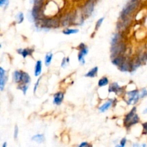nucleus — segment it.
<instances>
[{
	"instance_id": "nucleus-1",
	"label": "nucleus",
	"mask_w": 147,
	"mask_h": 147,
	"mask_svg": "<svg viewBox=\"0 0 147 147\" xmlns=\"http://www.w3.org/2000/svg\"><path fill=\"white\" fill-rule=\"evenodd\" d=\"M139 122V116L136 113V108H132L131 110L126 114L124 118V125L126 128H129L132 125L138 123Z\"/></svg>"
},
{
	"instance_id": "nucleus-2",
	"label": "nucleus",
	"mask_w": 147,
	"mask_h": 147,
	"mask_svg": "<svg viewBox=\"0 0 147 147\" xmlns=\"http://www.w3.org/2000/svg\"><path fill=\"white\" fill-rule=\"evenodd\" d=\"M138 6V2H133V1H131L129 4H127V5L123 8V10H122L121 13V17L123 20L127 18L135 10L137 7Z\"/></svg>"
},
{
	"instance_id": "nucleus-3",
	"label": "nucleus",
	"mask_w": 147,
	"mask_h": 147,
	"mask_svg": "<svg viewBox=\"0 0 147 147\" xmlns=\"http://www.w3.org/2000/svg\"><path fill=\"white\" fill-rule=\"evenodd\" d=\"M126 94L128 96V99L126 102L128 105H135L140 99V93L137 89L129 91Z\"/></svg>"
},
{
	"instance_id": "nucleus-4",
	"label": "nucleus",
	"mask_w": 147,
	"mask_h": 147,
	"mask_svg": "<svg viewBox=\"0 0 147 147\" xmlns=\"http://www.w3.org/2000/svg\"><path fill=\"white\" fill-rule=\"evenodd\" d=\"M42 28H51L58 26V21L55 19H45L42 20Z\"/></svg>"
},
{
	"instance_id": "nucleus-5",
	"label": "nucleus",
	"mask_w": 147,
	"mask_h": 147,
	"mask_svg": "<svg viewBox=\"0 0 147 147\" xmlns=\"http://www.w3.org/2000/svg\"><path fill=\"white\" fill-rule=\"evenodd\" d=\"M125 50V46L123 43H119L118 44L115 45V46H112L111 48V53L112 56L113 57H116L118 56H120L121 53L124 52Z\"/></svg>"
},
{
	"instance_id": "nucleus-6",
	"label": "nucleus",
	"mask_w": 147,
	"mask_h": 147,
	"mask_svg": "<svg viewBox=\"0 0 147 147\" xmlns=\"http://www.w3.org/2000/svg\"><path fill=\"white\" fill-rule=\"evenodd\" d=\"M94 5L95 3L93 0H89L86 3V5L83 7V13H84L85 15L87 16V17H89L92 14V12H93V10H94Z\"/></svg>"
},
{
	"instance_id": "nucleus-7",
	"label": "nucleus",
	"mask_w": 147,
	"mask_h": 147,
	"mask_svg": "<svg viewBox=\"0 0 147 147\" xmlns=\"http://www.w3.org/2000/svg\"><path fill=\"white\" fill-rule=\"evenodd\" d=\"M7 77L6 76V71L2 67H0V89H4L5 84L7 82Z\"/></svg>"
},
{
	"instance_id": "nucleus-8",
	"label": "nucleus",
	"mask_w": 147,
	"mask_h": 147,
	"mask_svg": "<svg viewBox=\"0 0 147 147\" xmlns=\"http://www.w3.org/2000/svg\"><path fill=\"white\" fill-rule=\"evenodd\" d=\"M53 97H54L53 103L56 105H60L63 102V99H64V93L62 92H58L55 94Z\"/></svg>"
},
{
	"instance_id": "nucleus-9",
	"label": "nucleus",
	"mask_w": 147,
	"mask_h": 147,
	"mask_svg": "<svg viewBox=\"0 0 147 147\" xmlns=\"http://www.w3.org/2000/svg\"><path fill=\"white\" fill-rule=\"evenodd\" d=\"M109 92H114V93L119 95L122 92V88L116 82H113L109 86Z\"/></svg>"
},
{
	"instance_id": "nucleus-10",
	"label": "nucleus",
	"mask_w": 147,
	"mask_h": 147,
	"mask_svg": "<svg viewBox=\"0 0 147 147\" xmlns=\"http://www.w3.org/2000/svg\"><path fill=\"white\" fill-rule=\"evenodd\" d=\"M33 52H34V50L31 48H20L17 50V53L21 55L24 59H25L28 56H32Z\"/></svg>"
},
{
	"instance_id": "nucleus-11",
	"label": "nucleus",
	"mask_w": 147,
	"mask_h": 147,
	"mask_svg": "<svg viewBox=\"0 0 147 147\" xmlns=\"http://www.w3.org/2000/svg\"><path fill=\"white\" fill-rule=\"evenodd\" d=\"M42 63L40 60H38L36 62L35 66H34V76H39L42 73Z\"/></svg>"
},
{
	"instance_id": "nucleus-12",
	"label": "nucleus",
	"mask_w": 147,
	"mask_h": 147,
	"mask_svg": "<svg viewBox=\"0 0 147 147\" xmlns=\"http://www.w3.org/2000/svg\"><path fill=\"white\" fill-rule=\"evenodd\" d=\"M112 104H113V101L111 100V99H110V100L107 101V102H105V103L103 104V105H102L101 106L99 107V108H98L99 111H100V112H106V111L108 110H109V108H111Z\"/></svg>"
},
{
	"instance_id": "nucleus-13",
	"label": "nucleus",
	"mask_w": 147,
	"mask_h": 147,
	"mask_svg": "<svg viewBox=\"0 0 147 147\" xmlns=\"http://www.w3.org/2000/svg\"><path fill=\"white\" fill-rule=\"evenodd\" d=\"M119 69L123 72L129 71L130 69H131V64L129 61H124L123 63L119 66Z\"/></svg>"
},
{
	"instance_id": "nucleus-14",
	"label": "nucleus",
	"mask_w": 147,
	"mask_h": 147,
	"mask_svg": "<svg viewBox=\"0 0 147 147\" xmlns=\"http://www.w3.org/2000/svg\"><path fill=\"white\" fill-rule=\"evenodd\" d=\"M31 82V78L30 76L26 72L22 71V79H21V83L20 84H29Z\"/></svg>"
},
{
	"instance_id": "nucleus-15",
	"label": "nucleus",
	"mask_w": 147,
	"mask_h": 147,
	"mask_svg": "<svg viewBox=\"0 0 147 147\" xmlns=\"http://www.w3.org/2000/svg\"><path fill=\"white\" fill-rule=\"evenodd\" d=\"M124 58L122 56H118L116 57H114V59L112 60V63L113 64H114L116 66H120L123 63V62L124 61Z\"/></svg>"
},
{
	"instance_id": "nucleus-16",
	"label": "nucleus",
	"mask_w": 147,
	"mask_h": 147,
	"mask_svg": "<svg viewBox=\"0 0 147 147\" xmlns=\"http://www.w3.org/2000/svg\"><path fill=\"white\" fill-rule=\"evenodd\" d=\"M22 73V71H15L13 74V79H14V82L19 84L21 83Z\"/></svg>"
},
{
	"instance_id": "nucleus-17",
	"label": "nucleus",
	"mask_w": 147,
	"mask_h": 147,
	"mask_svg": "<svg viewBox=\"0 0 147 147\" xmlns=\"http://www.w3.org/2000/svg\"><path fill=\"white\" fill-rule=\"evenodd\" d=\"M98 71V66H96V67L90 69V70L89 71L86 75H85V76H86V77H90V78L95 77V76L97 75Z\"/></svg>"
},
{
	"instance_id": "nucleus-18",
	"label": "nucleus",
	"mask_w": 147,
	"mask_h": 147,
	"mask_svg": "<svg viewBox=\"0 0 147 147\" xmlns=\"http://www.w3.org/2000/svg\"><path fill=\"white\" fill-rule=\"evenodd\" d=\"M78 48L79 50H80L79 53H82L84 56H86V55L88 53V46H86V45H85L84 43H80L78 46Z\"/></svg>"
},
{
	"instance_id": "nucleus-19",
	"label": "nucleus",
	"mask_w": 147,
	"mask_h": 147,
	"mask_svg": "<svg viewBox=\"0 0 147 147\" xmlns=\"http://www.w3.org/2000/svg\"><path fill=\"white\" fill-rule=\"evenodd\" d=\"M32 140L36 141L38 144H41V143L44 142L45 136L43 134H37V135H34V136H32Z\"/></svg>"
},
{
	"instance_id": "nucleus-20",
	"label": "nucleus",
	"mask_w": 147,
	"mask_h": 147,
	"mask_svg": "<svg viewBox=\"0 0 147 147\" xmlns=\"http://www.w3.org/2000/svg\"><path fill=\"white\" fill-rule=\"evenodd\" d=\"M121 37L120 33H115L113 36L112 37L111 39V45L112 46H115V45L118 44L120 43V38Z\"/></svg>"
},
{
	"instance_id": "nucleus-21",
	"label": "nucleus",
	"mask_w": 147,
	"mask_h": 147,
	"mask_svg": "<svg viewBox=\"0 0 147 147\" xmlns=\"http://www.w3.org/2000/svg\"><path fill=\"white\" fill-rule=\"evenodd\" d=\"M109 79H108L106 76H103V77L100 78L98 81V85L99 87H102V86H105L106 85L109 84Z\"/></svg>"
},
{
	"instance_id": "nucleus-22",
	"label": "nucleus",
	"mask_w": 147,
	"mask_h": 147,
	"mask_svg": "<svg viewBox=\"0 0 147 147\" xmlns=\"http://www.w3.org/2000/svg\"><path fill=\"white\" fill-rule=\"evenodd\" d=\"M53 55L52 53H49L47 54H46L45 58V64L46 66H49L51 63L52 59H53Z\"/></svg>"
},
{
	"instance_id": "nucleus-23",
	"label": "nucleus",
	"mask_w": 147,
	"mask_h": 147,
	"mask_svg": "<svg viewBox=\"0 0 147 147\" xmlns=\"http://www.w3.org/2000/svg\"><path fill=\"white\" fill-rule=\"evenodd\" d=\"M78 32H79L78 29H69V28H67V29H65V30H63V33H64L65 35H69L76 34V33H78Z\"/></svg>"
},
{
	"instance_id": "nucleus-24",
	"label": "nucleus",
	"mask_w": 147,
	"mask_h": 147,
	"mask_svg": "<svg viewBox=\"0 0 147 147\" xmlns=\"http://www.w3.org/2000/svg\"><path fill=\"white\" fill-rule=\"evenodd\" d=\"M29 87V85L28 84H20L18 86V89H20V90H22L23 92V94L24 95H26V92H27V89H28Z\"/></svg>"
},
{
	"instance_id": "nucleus-25",
	"label": "nucleus",
	"mask_w": 147,
	"mask_h": 147,
	"mask_svg": "<svg viewBox=\"0 0 147 147\" xmlns=\"http://www.w3.org/2000/svg\"><path fill=\"white\" fill-rule=\"evenodd\" d=\"M16 20H17V22L18 23H22L24 20V14L22 12H20L16 15Z\"/></svg>"
},
{
	"instance_id": "nucleus-26",
	"label": "nucleus",
	"mask_w": 147,
	"mask_h": 147,
	"mask_svg": "<svg viewBox=\"0 0 147 147\" xmlns=\"http://www.w3.org/2000/svg\"><path fill=\"white\" fill-rule=\"evenodd\" d=\"M69 62H70V58H63V61H62L61 63V67L64 68L67 66V64H68Z\"/></svg>"
},
{
	"instance_id": "nucleus-27",
	"label": "nucleus",
	"mask_w": 147,
	"mask_h": 147,
	"mask_svg": "<svg viewBox=\"0 0 147 147\" xmlns=\"http://www.w3.org/2000/svg\"><path fill=\"white\" fill-rule=\"evenodd\" d=\"M85 56H83L82 53H78V61L79 62H80L81 64H85V62H86V61H85V59H84Z\"/></svg>"
},
{
	"instance_id": "nucleus-28",
	"label": "nucleus",
	"mask_w": 147,
	"mask_h": 147,
	"mask_svg": "<svg viewBox=\"0 0 147 147\" xmlns=\"http://www.w3.org/2000/svg\"><path fill=\"white\" fill-rule=\"evenodd\" d=\"M103 20H104V17H102V18L99 19L97 21V22H96V30H98L99 27H100V25H101V24L103 23Z\"/></svg>"
},
{
	"instance_id": "nucleus-29",
	"label": "nucleus",
	"mask_w": 147,
	"mask_h": 147,
	"mask_svg": "<svg viewBox=\"0 0 147 147\" xmlns=\"http://www.w3.org/2000/svg\"><path fill=\"white\" fill-rule=\"evenodd\" d=\"M31 2L34 4V5L42 6L43 0H31Z\"/></svg>"
},
{
	"instance_id": "nucleus-30",
	"label": "nucleus",
	"mask_w": 147,
	"mask_h": 147,
	"mask_svg": "<svg viewBox=\"0 0 147 147\" xmlns=\"http://www.w3.org/2000/svg\"><path fill=\"white\" fill-rule=\"evenodd\" d=\"M147 96V89H142L140 92V98H144Z\"/></svg>"
},
{
	"instance_id": "nucleus-31",
	"label": "nucleus",
	"mask_w": 147,
	"mask_h": 147,
	"mask_svg": "<svg viewBox=\"0 0 147 147\" xmlns=\"http://www.w3.org/2000/svg\"><path fill=\"white\" fill-rule=\"evenodd\" d=\"M142 127H143V132H142V133H143L144 135H146L147 134V122H144V123H142Z\"/></svg>"
},
{
	"instance_id": "nucleus-32",
	"label": "nucleus",
	"mask_w": 147,
	"mask_h": 147,
	"mask_svg": "<svg viewBox=\"0 0 147 147\" xmlns=\"http://www.w3.org/2000/svg\"><path fill=\"white\" fill-rule=\"evenodd\" d=\"M18 133H19L18 126H17V125H15V127H14V139H17V136H18Z\"/></svg>"
},
{
	"instance_id": "nucleus-33",
	"label": "nucleus",
	"mask_w": 147,
	"mask_h": 147,
	"mask_svg": "<svg viewBox=\"0 0 147 147\" xmlns=\"http://www.w3.org/2000/svg\"><path fill=\"white\" fill-rule=\"evenodd\" d=\"M126 141H127L126 138H123L121 140L120 144H120V145L122 147H125V145H126Z\"/></svg>"
},
{
	"instance_id": "nucleus-34",
	"label": "nucleus",
	"mask_w": 147,
	"mask_h": 147,
	"mask_svg": "<svg viewBox=\"0 0 147 147\" xmlns=\"http://www.w3.org/2000/svg\"><path fill=\"white\" fill-rule=\"evenodd\" d=\"M9 1L8 0H0V6L3 7L4 5H8Z\"/></svg>"
},
{
	"instance_id": "nucleus-35",
	"label": "nucleus",
	"mask_w": 147,
	"mask_h": 147,
	"mask_svg": "<svg viewBox=\"0 0 147 147\" xmlns=\"http://www.w3.org/2000/svg\"><path fill=\"white\" fill-rule=\"evenodd\" d=\"M78 147H91V146L87 142H83L78 146Z\"/></svg>"
},
{
	"instance_id": "nucleus-36",
	"label": "nucleus",
	"mask_w": 147,
	"mask_h": 147,
	"mask_svg": "<svg viewBox=\"0 0 147 147\" xmlns=\"http://www.w3.org/2000/svg\"><path fill=\"white\" fill-rule=\"evenodd\" d=\"M40 79H41V78H39V79H38V80H37V82H36V84H35V86H34V92H36V90H37V86H38V84H39V83H40Z\"/></svg>"
},
{
	"instance_id": "nucleus-37",
	"label": "nucleus",
	"mask_w": 147,
	"mask_h": 147,
	"mask_svg": "<svg viewBox=\"0 0 147 147\" xmlns=\"http://www.w3.org/2000/svg\"><path fill=\"white\" fill-rule=\"evenodd\" d=\"M133 147H140V146L139 144H134L133 145Z\"/></svg>"
},
{
	"instance_id": "nucleus-38",
	"label": "nucleus",
	"mask_w": 147,
	"mask_h": 147,
	"mask_svg": "<svg viewBox=\"0 0 147 147\" xmlns=\"http://www.w3.org/2000/svg\"><path fill=\"white\" fill-rule=\"evenodd\" d=\"M2 147H7V143H6V142H4V144H3V145H2Z\"/></svg>"
},
{
	"instance_id": "nucleus-39",
	"label": "nucleus",
	"mask_w": 147,
	"mask_h": 147,
	"mask_svg": "<svg viewBox=\"0 0 147 147\" xmlns=\"http://www.w3.org/2000/svg\"><path fill=\"white\" fill-rule=\"evenodd\" d=\"M140 147H147V146H146V144H142V145Z\"/></svg>"
},
{
	"instance_id": "nucleus-40",
	"label": "nucleus",
	"mask_w": 147,
	"mask_h": 147,
	"mask_svg": "<svg viewBox=\"0 0 147 147\" xmlns=\"http://www.w3.org/2000/svg\"><path fill=\"white\" fill-rule=\"evenodd\" d=\"M143 113H144V114H146V113H147V108H146V109H145L144 110Z\"/></svg>"
},
{
	"instance_id": "nucleus-41",
	"label": "nucleus",
	"mask_w": 147,
	"mask_h": 147,
	"mask_svg": "<svg viewBox=\"0 0 147 147\" xmlns=\"http://www.w3.org/2000/svg\"><path fill=\"white\" fill-rule=\"evenodd\" d=\"M131 1H133V2H138L139 0H131Z\"/></svg>"
},
{
	"instance_id": "nucleus-42",
	"label": "nucleus",
	"mask_w": 147,
	"mask_h": 147,
	"mask_svg": "<svg viewBox=\"0 0 147 147\" xmlns=\"http://www.w3.org/2000/svg\"><path fill=\"white\" fill-rule=\"evenodd\" d=\"M115 147H122V146L120 145V144H118V145H116Z\"/></svg>"
}]
</instances>
